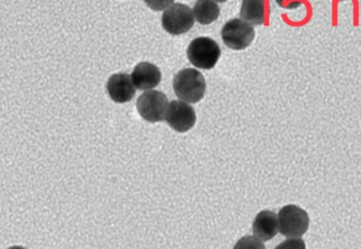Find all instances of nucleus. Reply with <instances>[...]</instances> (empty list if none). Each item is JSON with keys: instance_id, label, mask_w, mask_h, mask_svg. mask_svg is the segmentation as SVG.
<instances>
[{"instance_id": "6e6552de", "label": "nucleus", "mask_w": 361, "mask_h": 249, "mask_svg": "<svg viewBox=\"0 0 361 249\" xmlns=\"http://www.w3.org/2000/svg\"><path fill=\"white\" fill-rule=\"evenodd\" d=\"M107 92L111 100L116 103H128L136 94V87L133 83L132 75L126 73H116L107 81Z\"/></svg>"}, {"instance_id": "a211bd4d", "label": "nucleus", "mask_w": 361, "mask_h": 249, "mask_svg": "<svg viewBox=\"0 0 361 249\" xmlns=\"http://www.w3.org/2000/svg\"><path fill=\"white\" fill-rule=\"evenodd\" d=\"M215 1H217V3H226L227 0H215Z\"/></svg>"}, {"instance_id": "dca6fc26", "label": "nucleus", "mask_w": 361, "mask_h": 249, "mask_svg": "<svg viewBox=\"0 0 361 249\" xmlns=\"http://www.w3.org/2000/svg\"><path fill=\"white\" fill-rule=\"evenodd\" d=\"M276 3L283 9L293 10L298 9L303 4V0H276Z\"/></svg>"}, {"instance_id": "4468645a", "label": "nucleus", "mask_w": 361, "mask_h": 249, "mask_svg": "<svg viewBox=\"0 0 361 249\" xmlns=\"http://www.w3.org/2000/svg\"><path fill=\"white\" fill-rule=\"evenodd\" d=\"M274 249H306V246L301 238H287Z\"/></svg>"}, {"instance_id": "39448f33", "label": "nucleus", "mask_w": 361, "mask_h": 249, "mask_svg": "<svg viewBox=\"0 0 361 249\" xmlns=\"http://www.w3.org/2000/svg\"><path fill=\"white\" fill-rule=\"evenodd\" d=\"M169 101L164 92L149 90L139 97L137 109L143 119L151 123L161 122L168 113Z\"/></svg>"}, {"instance_id": "ddd939ff", "label": "nucleus", "mask_w": 361, "mask_h": 249, "mask_svg": "<svg viewBox=\"0 0 361 249\" xmlns=\"http://www.w3.org/2000/svg\"><path fill=\"white\" fill-rule=\"evenodd\" d=\"M233 249H266L263 241L255 236H247L240 238L234 245Z\"/></svg>"}, {"instance_id": "20e7f679", "label": "nucleus", "mask_w": 361, "mask_h": 249, "mask_svg": "<svg viewBox=\"0 0 361 249\" xmlns=\"http://www.w3.org/2000/svg\"><path fill=\"white\" fill-rule=\"evenodd\" d=\"M255 37V31L252 25L240 18L229 20L221 29V39L230 49H246L251 45Z\"/></svg>"}, {"instance_id": "0eeeda50", "label": "nucleus", "mask_w": 361, "mask_h": 249, "mask_svg": "<svg viewBox=\"0 0 361 249\" xmlns=\"http://www.w3.org/2000/svg\"><path fill=\"white\" fill-rule=\"evenodd\" d=\"M166 120L173 130L185 133L195 126V111L187 102L174 100L169 105Z\"/></svg>"}, {"instance_id": "f3484780", "label": "nucleus", "mask_w": 361, "mask_h": 249, "mask_svg": "<svg viewBox=\"0 0 361 249\" xmlns=\"http://www.w3.org/2000/svg\"><path fill=\"white\" fill-rule=\"evenodd\" d=\"M9 249H27V248H25V247H23V246H12V247H10Z\"/></svg>"}, {"instance_id": "1a4fd4ad", "label": "nucleus", "mask_w": 361, "mask_h": 249, "mask_svg": "<svg viewBox=\"0 0 361 249\" xmlns=\"http://www.w3.org/2000/svg\"><path fill=\"white\" fill-rule=\"evenodd\" d=\"M132 80L137 90H153L159 85L161 81V73L159 68L152 63H139L133 71Z\"/></svg>"}, {"instance_id": "2eb2a0df", "label": "nucleus", "mask_w": 361, "mask_h": 249, "mask_svg": "<svg viewBox=\"0 0 361 249\" xmlns=\"http://www.w3.org/2000/svg\"><path fill=\"white\" fill-rule=\"evenodd\" d=\"M174 1L175 0H145L147 7L151 8L154 11H162V10L168 9Z\"/></svg>"}, {"instance_id": "423d86ee", "label": "nucleus", "mask_w": 361, "mask_h": 249, "mask_svg": "<svg viewBox=\"0 0 361 249\" xmlns=\"http://www.w3.org/2000/svg\"><path fill=\"white\" fill-rule=\"evenodd\" d=\"M194 12L189 6L175 4L164 11L162 27L172 35H181L189 32L194 26Z\"/></svg>"}, {"instance_id": "7ed1b4c3", "label": "nucleus", "mask_w": 361, "mask_h": 249, "mask_svg": "<svg viewBox=\"0 0 361 249\" xmlns=\"http://www.w3.org/2000/svg\"><path fill=\"white\" fill-rule=\"evenodd\" d=\"M279 231L288 238H301L310 226L307 212L295 205H287L278 214Z\"/></svg>"}, {"instance_id": "f257e3e1", "label": "nucleus", "mask_w": 361, "mask_h": 249, "mask_svg": "<svg viewBox=\"0 0 361 249\" xmlns=\"http://www.w3.org/2000/svg\"><path fill=\"white\" fill-rule=\"evenodd\" d=\"M175 95L187 103H197L206 94V80L196 69L187 68L179 71L173 81Z\"/></svg>"}, {"instance_id": "f03ea898", "label": "nucleus", "mask_w": 361, "mask_h": 249, "mask_svg": "<svg viewBox=\"0 0 361 249\" xmlns=\"http://www.w3.org/2000/svg\"><path fill=\"white\" fill-rule=\"evenodd\" d=\"M187 56L196 68L210 71L221 58V48L210 37H197L188 47Z\"/></svg>"}, {"instance_id": "9d476101", "label": "nucleus", "mask_w": 361, "mask_h": 249, "mask_svg": "<svg viewBox=\"0 0 361 249\" xmlns=\"http://www.w3.org/2000/svg\"><path fill=\"white\" fill-rule=\"evenodd\" d=\"M252 231L255 238L263 242L271 240L278 234V215L271 211H261L253 221Z\"/></svg>"}, {"instance_id": "9b49d317", "label": "nucleus", "mask_w": 361, "mask_h": 249, "mask_svg": "<svg viewBox=\"0 0 361 249\" xmlns=\"http://www.w3.org/2000/svg\"><path fill=\"white\" fill-rule=\"evenodd\" d=\"M268 13V0H243L240 18L252 26L265 24Z\"/></svg>"}, {"instance_id": "f8f14e48", "label": "nucleus", "mask_w": 361, "mask_h": 249, "mask_svg": "<svg viewBox=\"0 0 361 249\" xmlns=\"http://www.w3.org/2000/svg\"><path fill=\"white\" fill-rule=\"evenodd\" d=\"M194 18L200 25H210L219 18L221 10L214 0H197L194 6Z\"/></svg>"}]
</instances>
